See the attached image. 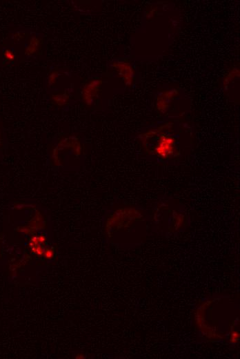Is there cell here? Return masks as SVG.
<instances>
[{
	"label": "cell",
	"instance_id": "6da1fadb",
	"mask_svg": "<svg viewBox=\"0 0 240 359\" xmlns=\"http://www.w3.org/2000/svg\"><path fill=\"white\" fill-rule=\"evenodd\" d=\"M166 124L149 132L155 135L154 145L150 146V160L158 164L177 165L183 159L176 136L166 130Z\"/></svg>",
	"mask_w": 240,
	"mask_h": 359
},
{
	"label": "cell",
	"instance_id": "7a4b0ae2",
	"mask_svg": "<svg viewBox=\"0 0 240 359\" xmlns=\"http://www.w3.org/2000/svg\"><path fill=\"white\" fill-rule=\"evenodd\" d=\"M153 211L154 220L165 218L163 223H166V229L168 232H177L186 224L187 216L182 206L170 197L159 198L156 202Z\"/></svg>",
	"mask_w": 240,
	"mask_h": 359
}]
</instances>
